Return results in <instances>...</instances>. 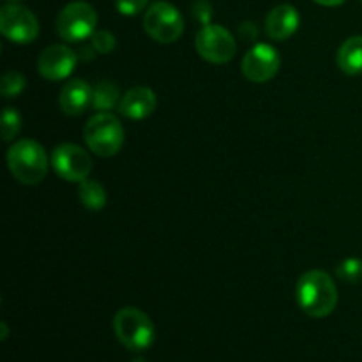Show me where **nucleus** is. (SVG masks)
<instances>
[{
    "instance_id": "nucleus-1",
    "label": "nucleus",
    "mask_w": 362,
    "mask_h": 362,
    "mask_svg": "<svg viewBox=\"0 0 362 362\" xmlns=\"http://www.w3.org/2000/svg\"><path fill=\"white\" fill-rule=\"evenodd\" d=\"M296 297L300 310L313 318L329 317L339 300L334 279L324 271L304 272L297 281Z\"/></svg>"
},
{
    "instance_id": "nucleus-2",
    "label": "nucleus",
    "mask_w": 362,
    "mask_h": 362,
    "mask_svg": "<svg viewBox=\"0 0 362 362\" xmlns=\"http://www.w3.org/2000/svg\"><path fill=\"white\" fill-rule=\"evenodd\" d=\"M7 165L18 182L25 186H37L48 173V158L34 140H20L7 152Z\"/></svg>"
},
{
    "instance_id": "nucleus-3",
    "label": "nucleus",
    "mask_w": 362,
    "mask_h": 362,
    "mask_svg": "<svg viewBox=\"0 0 362 362\" xmlns=\"http://www.w3.org/2000/svg\"><path fill=\"white\" fill-rule=\"evenodd\" d=\"M113 331L119 341L133 352L151 349L156 339V329L151 318L138 308H122L113 318Z\"/></svg>"
},
{
    "instance_id": "nucleus-4",
    "label": "nucleus",
    "mask_w": 362,
    "mask_h": 362,
    "mask_svg": "<svg viewBox=\"0 0 362 362\" xmlns=\"http://www.w3.org/2000/svg\"><path fill=\"white\" fill-rule=\"evenodd\" d=\"M83 136L94 154L99 158H112L124 145V127L115 115L99 112L85 124Z\"/></svg>"
},
{
    "instance_id": "nucleus-5",
    "label": "nucleus",
    "mask_w": 362,
    "mask_h": 362,
    "mask_svg": "<svg viewBox=\"0 0 362 362\" xmlns=\"http://www.w3.org/2000/svg\"><path fill=\"white\" fill-rule=\"evenodd\" d=\"M144 27L154 41L168 45V42H175L182 35L184 20L175 6L159 0V2L151 4V7L145 11Z\"/></svg>"
},
{
    "instance_id": "nucleus-6",
    "label": "nucleus",
    "mask_w": 362,
    "mask_h": 362,
    "mask_svg": "<svg viewBox=\"0 0 362 362\" xmlns=\"http://www.w3.org/2000/svg\"><path fill=\"white\" fill-rule=\"evenodd\" d=\"M98 25V13L87 2H71L57 18V32L64 41L78 42L90 37Z\"/></svg>"
},
{
    "instance_id": "nucleus-7",
    "label": "nucleus",
    "mask_w": 362,
    "mask_h": 362,
    "mask_svg": "<svg viewBox=\"0 0 362 362\" xmlns=\"http://www.w3.org/2000/svg\"><path fill=\"white\" fill-rule=\"evenodd\" d=\"M194 46L202 59L212 64L230 62L237 53L235 39L221 25H204L197 34Z\"/></svg>"
},
{
    "instance_id": "nucleus-8",
    "label": "nucleus",
    "mask_w": 362,
    "mask_h": 362,
    "mask_svg": "<svg viewBox=\"0 0 362 362\" xmlns=\"http://www.w3.org/2000/svg\"><path fill=\"white\" fill-rule=\"evenodd\" d=\"M0 32L9 41L28 45L39 35V21L35 14L20 4H7L0 9Z\"/></svg>"
},
{
    "instance_id": "nucleus-9",
    "label": "nucleus",
    "mask_w": 362,
    "mask_h": 362,
    "mask_svg": "<svg viewBox=\"0 0 362 362\" xmlns=\"http://www.w3.org/2000/svg\"><path fill=\"white\" fill-rule=\"evenodd\" d=\"M52 166L57 175L69 182H81L92 172V159L88 152L74 144H60L53 148Z\"/></svg>"
},
{
    "instance_id": "nucleus-10",
    "label": "nucleus",
    "mask_w": 362,
    "mask_h": 362,
    "mask_svg": "<svg viewBox=\"0 0 362 362\" xmlns=\"http://www.w3.org/2000/svg\"><path fill=\"white\" fill-rule=\"evenodd\" d=\"M281 59L271 45H255L244 55L243 73L253 83H267L278 74Z\"/></svg>"
},
{
    "instance_id": "nucleus-11",
    "label": "nucleus",
    "mask_w": 362,
    "mask_h": 362,
    "mask_svg": "<svg viewBox=\"0 0 362 362\" xmlns=\"http://www.w3.org/2000/svg\"><path fill=\"white\" fill-rule=\"evenodd\" d=\"M76 53L64 45L48 46L37 59V71L49 81H59L69 76L76 67Z\"/></svg>"
},
{
    "instance_id": "nucleus-12",
    "label": "nucleus",
    "mask_w": 362,
    "mask_h": 362,
    "mask_svg": "<svg viewBox=\"0 0 362 362\" xmlns=\"http://www.w3.org/2000/svg\"><path fill=\"white\" fill-rule=\"evenodd\" d=\"M299 23L300 16L296 7L290 6V4H281L267 14L265 30H267L269 37L274 39V41H285L296 34Z\"/></svg>"
},
{
    "instance_id": "nucleus-13",
    "label": "nucleus",
    "mask_w": 362,
    "mask_h": 362,
    "mask_svg": "<svg viewBox=\"0 0 362 362\" xmlns=\"http://www.w3.org/2000/svg\"><path fill=\"white\" fill-rule=\"evenodd\" d=\"M156 106H158V98L148 87H133L122 95L119 103L120 113L133 120L147 119L154 113Z\"/></svg>"
},
{
    "instance_id": "nucleus-14",
    "label": "nucleus",
    "mask_w": 362,
    "mask_h": 362,
    "mask_svg": "<svg viewBox=\"0 0 362 362\" xmlns=\"http://www.w3.org/2000/svg\"><path fill=\"white\" fill-rule=\"evenodd\" d=\"M92 88L87 81L83 80H71L60 90V108L66 115L76 117L85 112L88 105L92 103Z\"/></svg>"
},
{
    "instance_id": "nucleus-15",
    "label": "nucleus",
    "mask_w": 362,
    "mask_h": 362,
    "mask_svg": "<svg viewBox=\"0 0 362 362\" xmlns=\"http://www.w3.org/2000/svg\"><path fill=\"white\" fill-rule=\"evenodd\" d=\"M339 69L350 76L362 74V35L349 37L338 49Z\"/></svg>"
},
{
    "instance_id": "nucleus-16",
    "label": "nucleus",
    "mask_w": 362,
    "mask_h": 362,
    "mask_svg": "<svg viewBox=\"0 0 362 362\" xmlns=\"http://www.w3.org/2000/svg\"><path fill=\"white\" fill-rule=\"evenodd\" d=\"M78 193H80L81 205H85L88 211H103V209H105L106 191L105 187L99 182H95V180H81L80 187H78Z\"/></svg>"
},
{
    "instance_id": "nucleus-17",
    "label": "nucleus",
    "mask_w": 362,
    "mask_h": 362,
    "mask_svg": "<svg viewBox=\"0 0 362 362\" xmlns=\"http://www.w3.org/2000/svg\"><path fill=\"white\" fill-rule=\"evenodd\" d=\"M119 88L117 85H113L112 81H101L98 83V87L92 92V106H94L98 112H106V110H112L113 106L119 101Z\"/></svg>"
},
{
    "instance_id": "nucleus-18",
    "label": "nucleus",
    "mask_w": 362,
    "mask_h": 362,
    "mask_svg": "<svg viewBox=\"0 0 362 362\" xmlns=\"http://www.w3.org/2000/svg\"><path fill=\"white\" fill-rule=\"evenodd\" d=\"M25 88V76L18 71H9L2 76L0 81V90H2L4 98H16L23 92Z\"/></svg>"
},
{
    "instance_id": "nucleus-19",
    "label": "nucleus",
    "mask_w": 362,
    "mask_h": 362,
    "mask_svg": "<svg viewBox=\"0 0 362 362\" xmlns=\"http://www.w3.org/2000/svg\"><path fill=\"white\" fill-rule=\"evenodd\" d=\"M339 278L345 283H361L362 281V260L361 258H346L336 269Z\"/></svg>"
},
{
    "instance_id": "nucleus-20",
    "label": "nucleus",
    "mask_w": 362,
    "mask_h": 362,
    "mask_svg": "<svg viewBox=\"0 0 362 362\" xmlns=\"http://www.w3.org/2000/svg\"><path fill=\"white\" fill-rule=\"evenodd\" d=\"M21 129V117L14 108H6L2 113V138L11 141Z\"/></svg>"
},
{
    "instance_id": "nucleus-21",
    "label": "nucleus",
    "mask_w": 362,
    "mask_h": 362,
    "mask_svg": "<svg viewBox=\"0 0 362 362\" xmlns=\"http://www.w3.org/2000/svg\"><path fill=\"white\" fill-rule=\"evenodd\" d=\"M92 48L98 53H110L115 48V35L108 30H99L92 34Z\"/></svg>"
},
{
    "instance_id": "nucleus-22",
    "label": "nucleus",
    "mask_w": 362,
    "mask_h": 362,
    "mask_svg": "<svg viewBox=\"0 0 362 362\" xmlns=\"http://www.w3.org/2000/svg\"><path fill=\"white\" fill-rule=\"evenodd\" d=\"M148 0H115V6L124 16H136L147 7Z\"/></svg>"
},
{
    "instance_id": "nucleus-23",
    "label": "nucleus",
    "mask_w": 362,
    "mask_h": 362,
    "mask_svg": "<svg viewBox=\"0 0 362 362\" xmlns=\"http://www.w3.org/2000/svg\"><path fill=\"white\" fill-rule=\"evenodd\" d=\"M193 13H194V16L202 21V23L209 25V20H211V16H212L211 4L205 2V0H197L193 6Z\"/></svg>"
},
{
    "instance_id": "nucleus-24",
    "label": "nucleus",
    "mask_w": 362,
    "mask_h": 362,
    "mask_svg": "<svg viewBox=\"0 0 362 362\" xmlns=\"http://www.w3.org/2000/svg\"><path fill=\"white\" fill-rule=\"evenodd\" d=\"M317 4H320V6H327V7H336V6H341L345 0H315Z\"/></svg>"
},
{
    "instance_id": "nucleus-25",
    "label": "nucleus",
    "mask_w": 362,
    "mask_h": 362,
    "mask_svg": "<svg viewBox=\"0 0 362 362\" xmlns=\"http://www.w3.org/2000/svg\"><path fill=\"white\" fill-rule=\"evenodd\" d=\"M7 338V325L6 322H2V339Z\"/></svg>"
},
{
    "instance_id": "nucleus-26",
    "label": "nucleus",
    "mask_w": 362,
    "mask_h": 362,
    "mask_svg": "<svg viewBox=\"0 0 362 362\" xmlns=\"http://www.w3.org/2000/svg\"><path fill=\"white\" fill-rule=\"evenodd\" d=\"M131 362H147L145 359H141V357H138V359H133Z\"/></svg>"
},
{
    "instance_id": "nucleus-27",
    "label": "nucleus",
    "mask_w": 362,
    "mask_h": 362,
    "mask_svg": "<svg viewBox=\"0 0 362 362\" xmlns=\"http://www.w3.org/2000/svg\"><path fill=\"white\" fill-rule=\"evenodd\" d=\"M7 2H18V0H7Z\"/></svg>"
}]
</instances>
